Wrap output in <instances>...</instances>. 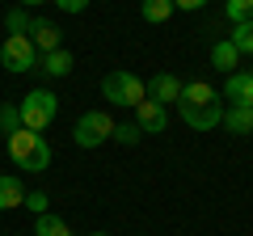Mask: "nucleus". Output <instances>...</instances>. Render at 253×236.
I'll return each instance as SVG.
<instances>
[{
  "label": "nucleus",
  "instance_id": "1",
  "mask_svg": "<svg viewBox=\"0 0 253 236\" xmlns=\"http://www.w3.org/2000/svg\"><path fill=\"white\" fill-rule=\"evenodd\" d=\"M177 114L190 131H215L224 122V101H219V93L207 80H190V84H181Z\"/></svg>",
  "mask_w": 253,
  "mask_h": 236
},
{
  "label": "nucleus",
  "instance_id": "2",
  "mask_svg": "<svg viewBox=\"0 0 253 236\" xmlns=\"http://www.w3.org/2000/svg\"><path fill=\"white\" fill-rule=\"evenodd\" d=\"M9 156H13V164L26 169V173H46L51 169V144H46L42 131L21 127L17 135H9Z\"/></svg>",
  "mask_w": 253,
  "mask_h": 236
},
{
  "label": "nucleus",
  "instance_id": "3",
  "mask_svg": "<svg viewBox=\"0 0 253 236\" xmlns=\"http://www.w3.org/2000/svg\"><path fill=\"white\" fill-rule=\"evenodd\" d=\"M144 97H148V89H144V80H139L135 72L114 68V72L101 76V101H110V106H118V110H135Z\"/></svg>",
  "mask_w": 253,
  "mask_h": 236
},
{
  "label": "nucleus",
  "instance_id": "4",
  "mask_svg": "<svg viewBox=\"0 0 253 236\" xmlns=\"http://www.w3.org/2000/svg\"><path fill=\"white\" fill-rule=\"evenodd\" d=\"M38 46L30 34H4L0 38V64H4V72L21 76V72H38Z\"/></svg>",
  "mask_w": 253,
  "mask_h": 236
},
{
  "label": "nucleus",
  "instance_id": "5",
  "mask_svg": "<svg viewBox=\"0 0 253 236\" xmlns=\"http://www.w3.org/2000/svg\"><path fill=\"white\" fill-rule=\"evenodd\" d=\"M17 110H21V127L26 131H46L55 122V114H59V97L51 89H34L17 101Z\"/></svg>",
  "mask_w": 253,
  "mask_h": 236
},
{
  "label": "nucleus",
  "instance_id": "6",
  "mask_svg": "<svg viewBox=\"0 0 253 236\" xmlns=\"http://www.w3.org/2000/svg\"><path fill=\"white\" fill-rule=\"evenodd\" d=\"M106 139H114V118L106 110H84L72 127V144L76 148H101Z\"/></svg>",
  "mask_w": 253,
  "mask_h": 236
},
{
  "label": "nucleus",
  "instance_id": "7",
  "mask_svg": "<svg viewBox=\"0 0 253 236\" xmlns=\"http://www.w3.org/2000/svg\"><path fill=\"white\" fill-rule=\"evenodd\" d=\"M131 114H135V122H139L144 135H165V127H169V110H165L161 101H152V97H144Z\"/></svg>",
  "mask_w": 253,
  "mask_h": 236
},
{
  "label": "nucleus",
  "instance_id": "8",
  "mask_svg": "<svg viewBox=\"0 0 253 236\" xmlns=\"http://www.w3.org/2000/svg\"><path fill=\"white\" fill-rule=\"evenodd\" d=\"M181 84H186V80H177L173 72H156V76H148V80H144V89H148V97L161 101V106H177Z\"/></svg>",
  "mask_w": 253,
  "mask_h": 236
},
{
  "label": "nucleus",
  "instance_id": "9",
  "mask_svg": "<svg viewBox=\"0 0 253 236\" xmlns=\"http://www.w3.org/2000/svg\"><path fill=\"white\" fill-rule=\"evenodd\" d=\"M224 97L232 101V106H249L253 110V72H232L228 76V84H224Z\"/></svg>",
  "mask_w": 253,
  "mask_h": 236
},
{
  "label": "nucleus",
  "instance_id": "10",
  "mask_svg": "<svg viewBox=\"0 0 253 236\" xmlns=\"http://www.w3.org/2000/svg\"><path fill=\"white\" fill-rule=\"evenodd\" d=\"M72 68H76V59H72V51H68V46H59V51H46L42 59H38V72L55 76V80L72 76Z\"/></svg>",
  "mask_w": 253,
  "mask_h": 236
},
{
  "label": "nucleus",
  "instance_id": "11",
  "mask_svg": "<svg viewBox=\"0 0 253 236\" xmlns=\"http://www.w3.org/2000/svg\"><path fill=\"white\" fill-rule=\"evenodd\" d=\"M30 38H34L38 55L59 51V26H55V21H46V17H34V30H30Z\"/></svg>",
  "mask_w": 253,
  "mask_h": 236
},
{
  "label": "nucleus",
  "instance_id": "12",
  "mask_svg": "<svg viewBox=\"0 0 253 236\" xmlns=\"http://www.w3.org/2000/svg\"><path fill=\"white\" fill-rule=\"evenodd\" d=\"M211 68H219L224 76L241 72V51H236L228 38H224V42H215V46H211Z\"/></svg>",
  "mask_w": 253,
  "mask_h": 236
},
{
  "label": "nucleus",
  "instance_id": "13",
  "mask_svg": "<svg viewBox=\"0 0 253 236\" xmlns=\"http://www.w3.org/2000/svg\"><path fill=\"white\" fill-rule=\"evenodd\" d=\"M26 202V186H21V177H13V173H0V211H13Z\"/></svg>",
  "mask_w": 253,
  "mask_h": 236
},
{
  "label": "nucleus",
  "instance_id": "14",
  "mask_svg": "<svg viewBox=\"0 0 253 236\" xmlns=\"http://www.w3.org/2000/svg\"><path fill=\"white\" fill-rule=\"evenodd\" d=\"M219 127H228L232 135H253V110L249 106H228Z\"/></svg>",
  "mask_w": 253,
  "mask_h": 236
},
{
  "label": "nucleus",
  "instance_id": "15",
  "mask_svg": "<svg viewBox=\"0 0 253 236\" xmlns=\"http://www.w3.org/2000/svg\"><path fill=\"white\" fill-rule=\"evenodd\" d=\"M173 0H139V17L148 21V26H165V21L173 17Z\"/></svg>",
  "mask_w": 253,
  "mask_h": 236
},
{
  "label": "nucleus",
  "instance_id": "16",
  "mask_svg": "<svg viewBox=\"0 0 253 236\" xmlns=\"http://www.w3.org/2000/svg\"><path fill=\"white\" fill-rule=\"evenodd\" d=\"M34 30V17H30V9H9L4 13V34H30Z\"/></svg>",
  "mask_w": 253,
  "mask_h": 236
},
{
  "label": "nucleus",
  "instance_id": "17",
  "mask_svg": "<svg viewBox=\"0 0 253 236\" xmlns=\"http://www.w3.org/2000/svg\"><path fill=\"white\" fill-rule=\"evenodd\" d=\"M34 236H72V228L63 224L59 215H51V211H46V215L34 219Z\"/></svg>",
  "mask_w": 253,
  "mask_h": 236
},
{
  "label": "nucleus",
  "instance_id": "18",
  "mask_svg": "<svg viewBox=\"0 0 253 236\" xmlns=\"http://www.w3.org/2000/svg\"><path fill=\"white\" fill-rule=\"evenodd\" d=\"M21 131V110H17V101H4L0 106V135L9 139V135H17Z\"/></svg>",
  "mask_w": 253,
  "mask_h": 236
},
{
  "label": "nucleus",
  "instance_id": "19",
  "mask_svg": "<svg viewBox=\"0 0 253 236\" xmlns=\"http://www.w3.org/2000/svg\"><path fill=\"white\" fill-rule=\"evenodd\" d=\"M228 42H232L241 55H253V21H241V26H232Z\"/></svg>",
  "mask_w": 253,
  "mask_h": 236
},
{
  "label": "nucleus",
  "instance_id": "20",
  "mask_svg": "<svg viewBox=\"0 0 253 236\" xmlns=\"http://www.w3.org/2000/svg\"><path fill=\"white\" fill-rule=\"evenodd\" d=\"M139 139H144V131H139V122H135V118H131V122H114V144L135 148Z\"/></svg>",
  "mask_w": 253,
  "mask_h": 236
},
{
  "label": "nucleus",
  "instance_id": "21",
  "mask_svg": "<svg viewBox=\"0 0 253 236\" xmlns=\"http://www.w3.org/2000/svg\"><path fill=\"white\" fill-rule=\"evenodd\" d=\"M228 21H232V26L253 21V0H228Z\"/></svg>",
  "mask_w": 253,
  "mask_h": 236
},
{
  "label": "nucleus",
  "instance_id": "22",
  "mask_svg": "<svg viewBox=\"0 0 253 236\" xmlns=\"http://www.w3.org/2000/svg\"><path fill=\"white\" fill-rule=\"evenodd\" d=\"M46 202H51V198H46L42 190H26V202H21V207H30L34 215H46Z\"/></svg>",
  "mask_w": 253,
  "mask_h": 236
},
{
  "label": "nucleus",
  "instance_id": "23",
  "mask_svg": "<svg viewBox=\"0 0 253 236\" xmlns=\"http://www.w3.org/2000/svg\"><path fill=\"white\" fill-rule=\"evenodd\" d=\"M51 4H59V13H84L93 0H51Z\"/></svg>",
  "mask_w": 253,
  "mask_h": 236
},
{
  "label": "nucleus",
  "instance_id": "24",
  "mask_svg": "<svg viewBox=\"0 0 253 236\" xmlns=\"http://www.w3.org/2000/svg\"><path fill=\"white\" fill-rule=\"evenodd\" d=\"M207 0H173V9H181V13H199Z\"/></svg>",
  "mask_w": 253,
  "mask_h": 236
},
{
  "label": "nucleus",
  "instance_id": "25",
  "mask_svg": "<svg viewBox=\"0 0 253 236\" xmlns=\"http://www.w3.org/2000/svg\"><path fill=\"white\" fill-rule=\"evenodd\" d=\"M34 4H51V0H21V9H34Z\"/></svg>",
  "mask_w": 253,
  "mask_h": 236
},
{
  "label": "nucleus",
  "instance_id": "26",
  "mask_svg": "<svg viewBox=\"0 0 253 236\" xmlns=\"http://www.w3.org/2000/svg\"><path fill=\"white\" fill-rule=\"evenodd\" d=\"M89 236H110V232H89Z\"/></svg>",
  "mask_w": 253,
  "mask_h": 236
}]
</instances>
